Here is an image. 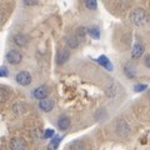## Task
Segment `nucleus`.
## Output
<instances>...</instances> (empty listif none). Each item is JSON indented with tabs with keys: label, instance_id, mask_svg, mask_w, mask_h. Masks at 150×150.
Here are the masks:
<instances>
[{
	"label": "nucleus",
	"instance_id": "obj_1",
	"mask_svg": "<svg viewBox=\"0 0 150 150\" xmlns=\"http://www.w3.org/2000/svg\"><path fill=\"white\" fill-rule=\"evenodd\" d=\"M129 19L134 25L140 26V25H144L145 23L148 21V15H146V13H145L144 9L137 8V9H134V10H131Z\"/></svg>",
	"mask_w": 150,
	"mask_h": 150
},
{
	"label": "nucleus",
	"instance_id": "obj_2",
	"mask_svg": "<svg viewBox=\"0 0 150 150\" xmlns=\"http://www.w3.org/2000/svg\"><path fill=\"white\" fill-rule=\"evenodd\" d=\"M5 59H6V62H8L9 64H11V65H18V64L21 63V60H23V54H21L19 50L11 49V50H9L8 53H6Z\"/></svg>",
	"mask_w": 150,
	"mask_h": 150
},
{
	"label": "nucleus",
	"instance_id": "obj_3",
	"mask_svg": "<svg viewBox=\"0 0 150 150\" xmlns=\"http://www.w3.org/2000/svg\"><path fill=\"white\" fill-rule=\"evenodd\" d=\"M115 131L120 138H126L130 134V126L125 120H119L115 125Z\"/></svg>",
	"mask_w": 150,
	"mask_h": 150
},
{
	"label": "nucleus",
	"instance_id": "obj_4",
	"mask_svg": "<svg viewBox=\"0 0 150 150\" xmlns=\"http://www.w3.org/2000/svg\"><path fill=\"white\" fill-rule=\"evenodd\" d=\"M15 80L19 85L21 86H28L29 84L31 83V75L29 71H25V70H23V71H19L15 76Z\"/></svg>",
	"mask_w": 150,
	"mask_h": 150
},
{
	"label": "nucleus",
	"instance_id": "obj_5",
	"mask_svg": "<svg viewBox=\"0 0 150 150\" xmlns=\"http://www.w3.org/2000/svg\"><path fill=\"white\" fill-rule=\"evenodd\" d=\"M28 146L26 142L23 138H13L9 143L10 150H25Z\"/></svg>",
	"mask_w": 150,
	"mask_h": 150
},
{
	"label": "nucleus",
	"instance_id": "obj_6",
	"mask_svg": "<svg viewBox=\"0 0 150 150\" xmlns=\"http://www.w3.org/2000/svg\"><path fill=\"white\" fill-rule=\"evenodd\" d=\"M33 95H34L35 99L38 100H45L46 99V96L49 95V89L48 86H45V85H41V86H38L34 89V91H33Z\"/></svg>",
	"mask_w": 150,
	"mask_h": 150
},
{
	"label": "nucleus",
	"instance_id": "obj_7",
	"mask_svg": "<svg viewBox=\"0 0 150 150\" xmlns=\"http://www.w3.org/2000/svg\"><path fill=\"white\" fill-rule=\"evenodd\" d=\"M13 41H14L15 45L24 48V46H26L28 44H29V36L23 34V33H18V34H15L13 36Z\"/></svg>",
	"mask_w": 150,
	"mask_h": 150
},
{
	"label": "nucleus",
	"instance_id": "obj_8",
	"mask_svg": "<svg viewBox=\"0 0 150 150\" xmlns=\"http://www.w3.org/2000/svg\"><path fill=\"white\" fill-rule=\"evenodd\" d=\"M69 58H70V51L68 49H60L58 51V54H56V58H55L56 64L63 65V64H65L68 62Z\"/></svg>",
	"mask_w": 150,
	"mask_h": 150
},
{
	"label": "nucleus",
	"instance_id": "obj_9",
	"mask_svg": "<svg viewBox=\"0 0 150 150\" xmlns=\"http://www.w3.org/2000/svg\"><path fill=\"white\" fill-rule=\"evenodd\" d=\"M26 109H28V106H26V104L24 101H21V100H18L16 103H14L13 104V106H11V110L15 112V114H24V112L26 111Z\"/></svg>",
	"mask_w": 150,
	"mask_h": 150
},
{
	"label": "nucleus",
	"instance_id": "obj_10",
	"mask_svg": "<svg viewBox=\"0 0 150 150\" xmlns=\"http://www.w3.org/2000/svg\"><path fill=\"white\" fill-rule=\"evenodd\" d=\"M144 51H145L144 45L142 43H137L131 49V56H133V59H139L144 54Z\"/></svg>",
	"mask_w": 150,
	"mask_h": 150
},
{
	"label": "nucleus",
	"instance_id": "obj_11",
	"mask_svg": "<svg viewBox=\"0 0 150 150\" xmlns=\"http://www.w3.org/2000/svg\"><path fill=\"white\" fill-rule=\"evenodd\" d=\"M54 105H55V103L53 99H45V100L39 101V108L45 112H49V111L53 110Z\"/></svg>",
	"mask_w": 150,
	"mask_h": 150
},
{
	"label": "nucleus",
	"instance_id": "obj_12",
	"mask_svg": "<svg viewBox=\"0 0 150 150\" xmlns=\"http://www.w3.org/2000/svg\"><path fill=\"white\" fill-rule=\"evenodd\" d=\"M70 126V119H69V116L67 115H62V116H59V119H58V128L60 130H67L68 128Z\"/></svg>",
	"mask_w": 150,
	"mask_h": 150
},
{
	"label": "nucleus",
	"instance_id": "obj_13",
	"mask_svg": "<svg viewBox=\"0 0 150 150\" xmlns=\"http://www.w3.org/2000/svg\"><path fill=\"white\" fill-rule=\"evenodd\" d=\"M124 74H125L126 78L134 79L135 76H137V70H135L134 65L130 64V63L129 64H125V67H124Z\"/></svg>",
	"mask_w": 150,
	"mask_h": 150
},
{
	"label": "nucleus",
	"instance_id": "obj_14",
	"mask_svg": "<svg viewBox=\"0 0 150 150\" xmlns=\"http://www.w3.org/2000/svg\"><path fill=\"white\" fill-rule=\"evenodd\" d=\"M96 62H98V64H100L103 68L108 69V70H109V71H111V70H112V64L110 63V60L108 59L105 55H101V56H99V58L96 59Z\"/></svg>",
	"mask_w": 150,
	"mask_h": 150
},
{
	"label": "nucleus",
	"instance_id": "obj_15",
	"mask_svg": "<svg viewBox=\"0 0 150 150\" xmlns=\"http://www.w3.org/2000/svg\"><path fill=\"white\" fill-rule=\"evenodd\" d=\"M67 45L69 46L70 49H76L78 46H79V39H78V36L69 35L67 38Z\"/></svg>",
	"mask_w": 150,
	"mask_h": 150
},
{
	"label": "nucleus",
	"instance_id": "obj_16",
	"mask_svg": "<svg viewBox=\"0 0 150 150\" xmlns=\"http://www.w3.org/2000/svg\"><path fill=\"white\" fill-rule=\"evenodd\" d=\"M9 98H10V91H9L6 88L1 86V88H0V103L8 101Z\"/></svg>",
	"mask_w": 150,
	"mask_h": 150
},
{
	"label": "nucleus",
	"instance_id": "obj_17",
	"mask_svg": "<svg viewBox=\"0 0 150 150\" xmlns=\"http://www.w3.org/2000/svg\"><path fill=\"white\" fill-rule=\"evenodd\" d=\"M88 34L90 35L93 39H99L100 38V29L98 26H91L88 29Z\"/></svg>",
	"mask_w": 150,
	"mask_h": 150
},
{
	"label": "nucleus",
	"instance_id": "obj_18",
	"mask_svg": "<svg viewBox=\"0 0 150 150\" xmlns=\"http://www.w3.org/2000/svg\"><path fill=\"white\" fill-rule=\"evenodd\" d=\"M69 150H85V145H84L83 142H80V140H75V142L70 144Z\"/></svg>",
	"mask_w": 150,
	"mask_h": 150
},
{
	"label": "nucleus",
	"instance_id": "obj_19",
	"mask_svg": "<svg viewBox=\"0 0 150 150\" xmlns=\"http://www.w3.org/2000/svg\"><path fill=\"white\" fill-rule=\"evenodd\" d=\"M60 140H62V138H60V137H55V138L49 143V145H48V150H55L56 148H58V145H59V143H60Z\"/></svg>",
	"mask_w": 150,
	"mask_h": 150
},
{
	"label": "nucleus",
	"instance_id": "obj_20",
	"mask_svg": "<svg viewBox=\"0 0 150 150\" xmlns=\"http://www.w3.org/2000/svg\"><path fill=\"white\" fill-rule=\"evenodd\" d=\"M86 34H88V29H86L85 26H79L78 29H76V36H78V39H84Z\"/></svg>",
	"mask_w": 150,
	"mask_h": 150
},
{
	"label": "nucleus",
	"instance_id": "obj_21",
	"mask_svg": "<svg viewBox=\"0 0 150 150\" xmlns=\"http://www.w3.org/2000/svg\"><path fill=\"white\" fill-rule=\"evenodd\" d=\"M85 6L89 9V10H96L98 9V3L95 1V0H86Z\"/></svg>",
	"mask_w": 150,
	"mask_h": 150
},
{
	"label": "nucleus",
	"instance_id": "obj_22",
	"mask_svg": "<svg viewBox=\"0 0 150 150\" xmlns=\"http://www.w3.org/2000/svg\"><path fill=\"white\" fill-rule=\"evenodd\" d=\"M146 89H148V85H145V84H137V85L134 86V91L142 93V91H145Z\"/></svg>",
	"mask_w": 150,
	"mask_h": 150
},
{
	"label": "nucleus",
	"instance_id": "obj_23",
	"mask_svg": "<svg viewBox=\"0 0 150 150\" xmlns=\"http://www.w3.org/2000/svg\"><path fill=\"white\" fill-rule=\"evenodd\" d=\"M54 134H55V133H54L53 129H46L43 137H44L45 139H49V138H51V137H54Z\"/></svg>",
	"mask_w": 150,
	"mask_h": 150
},
{
	"label": "nucleus",
	"instance_id": "obj_24",
	"mask_svg": "<svg viewBox=\"0 0 150 150\" xmlns=\"http://www.w3.org/2000/svg\"><path fill=\"white\" fill-rule=\"evenodd\" d=\"M8 76V68L6 67H0V78Z\"/></svg>",
	"mask_w": 150,
	"mask_h": 150
},
{
	"label": "nucleus",
	"instance_id": "obj_25",
	"mask_svg": "<svg viewBox=\"0 0 150 150\" xmlns=\"http://www.w3.org/2000/svg\"><path fill=\"white\" fill-rule=\"evenodd\" d=\"M24 4H25V5H36L38 0H33V1H30V0H25Z\"/></svg>",
	"mask_w": 150,
	"mask_h": 150
},
{
	"label": "nucleus",
	"instance_id": "obj_26",
	"mask_svg": "<svg viewBox=\"0 0 150 150\" xmlns=\"http://www.w3.org/2000/svg\"><path fill=\"white\" fill-rule=\"evenodd\" d=\"M145 65L150 69V54H148L146 56H145Z\"/></svg>",
	"mask_w": 150,
	"mask_h": 150
},
{
	"label": "nucleus",
	"instance_id": "obj_27",
	"mask_svg": "<svg viewBox=\"0 0 150 150\" xmlns=\"http://www.w3.org/2000/svg\"><path fill=\"white\" fill-rule=\"evenodd\" d=\"M5 20V15H4V13H3V10L1 9H0V24H1V23Z\"/></svg>",
	"mask_w": 150,
	"mask_h": 150
},
{
	"label": "nucleus",
	"instance_id": "obj_28",
	"mask_svg": "<svg viewBox=\"0 0 150 150\" xmlns=\"http://www.w3.org/2000/svg\"><path fill=\"white\" fill-rule=\"evenodd\" d=\"M149 99H150V91H149Z\"/></svg>",
	"mask_w": 150,
	"mask_h": 150
}]
</instances>
